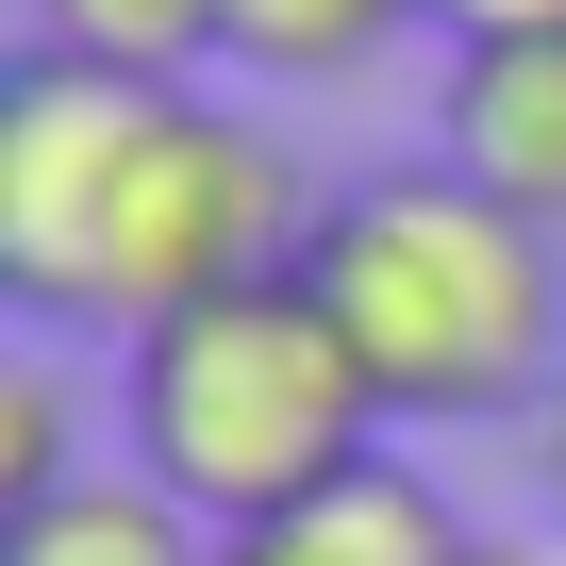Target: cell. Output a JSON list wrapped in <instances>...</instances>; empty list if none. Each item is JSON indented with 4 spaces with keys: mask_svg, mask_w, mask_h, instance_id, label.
Instances as JSON below:
<instances>
[{
    "mask_svg": "<svg viewBox=\"0 0 566 566\" xmlns=\"http://www.w3.org/2000/svg\"><path fill=\"white\" fill-rule=\"evenodd\" d=\"M301 150L217 84H101L18 51L0 84V301H34L67 334H167L233 283H283L317 250Z\"/></svg>",
    "mask_w": 566,
    "mask_h": 566,
    "instance_id": "obj_1",
    "label": "cell"
},
{
    "mask_svg": "<svg viewBox=\"0 0 566 566\" xmlns=\"http://www.w3.org/2000/svg\"><path fill=\"white\" fill-rule=\"evenodd\" d=\"M301 283L334 301V334H350V367L384 384L400 433H467V417H549L566 400V233L483 200L467 167L334 184Z\"/></svg>",
    "mask_w": 566,
    "mask_h": 566,
    "instance_id": "obj_2",
    "label": "cell"
},
{
    "mask_svg": "<svg viewBox=\"0 0 566 566\" xmlns=\"http://www.w3.org/2000/svg\"><path fill=\"white\" fill-rule=\"evenodd\" d=\"M117 433H134L117 467H150L200 533H266V516L334 500L350 467H384L400 417L350 367L334 301L283 266V283H233V301H200V317L117 350Z\"/></svg>",
    "mask_w": 566,
    "mask_h": 566,
    "instance_id": "obj_3",
    "label": "cell"
},
{
    "mask_svg": "<svg viewBox=\"0 0 566 566\" xmlns=\"http://www.w3.org/2000/svg\"><path fill=\"white\" fill-rule=\"evenodd\" d=\"M433 167L566 233V34H467L433 84Z\"/></svg>",
    "mask_w": 566,
    "mask_h": 566,
    "instance_id": "obj_4",
    "label": "cell"
},
{
    "mask_svg": "<svg viewBox=\"0 0 566 566\" xmlns=\"http://www.w3.org/2000/svg\"><path fill=\"white\" fill-rule=\"evenodd\" d=\"M217 566H483V533L450 516V483L433 467H350L334 500H301V516H266V533H217Z\"/></svg>",
    "mask_w": 566,
    "mask_h": 566,
    "instance_id": "obj_5",
    "label": "cell"
},
{
    "mask_svg": "<svg viewBox=\"0 0 566 566\" xmlns=\"http://www.w3.org/2000/svg\"><path fill=\"white\" fill-rule=\"evenodd\" d=\"M0 566H217V533L150 483V467H84L34 516H0Z\"/></svg>",
    "mask_w": 566,
    "mask_h": 566,
    "instance_id": "obj_6",
    "label": "cell"
},
{
    "mask_svg": "<svg viewBox=\"0 0 566 566\" xmlns=\"http://www.w3.org/2000/svg\"><path fill=\"white\" fill-rule=\"evenodd\" d=\"M34 51L101 84H200L233 67V0H34Z\"/></svg>",
    "mask_w": 566,
    "mask_h": 566,
    "instance_id": "obj_7",
    "label": "cell"
},
{
    "mask_svg": "<svg viewBox=\"0 0 566 566\" xmlns=\"http://www.w3.org/2000/svg\"><path fill=\"white\" fill-rule=\"evenodd\" d=\"M417 18H433V0H233V67H250V84H350V67H384Z\"/></svg>",
    "mask_w": 566,
    "mask_h": 566,
    "instance_id": "obj_8",
    "label": "cell"
},
{
    "mask_svg": "<svg viewBox=\"0 0 566 566\" xmlns=\"http://www.w3.org/2000/svg\"><path fill=\"white\" fill-rule=\"evenodd\" d=\"M51 483H84V450H67V384L18 350V367H0V516H34Z\"/></svg>",
    "mask_w": 566,
    "mask_h": 566,
    "instance_id": "obj_9",
    "label": "cell"
},
{
    "mask_svg": "<svg viewBox=\"0 0 566 566\" xmlns=\"http://www.w3.org/2000/svg\"><path fill=\"white\" fill-rule=\"evenodd\" d=\"M433 34L467 51V34H566V0H433Z\"/></svg>",
    "mask_w": 566,
    "mask_h": 566,
    "instance_id": "obj_10",
    "label": "cell"
},
{
    "mask_svg": "<svg viewBox=\"0 0 566 566\" xmlns=\"http://www.w3.org/2000/svg\"><path fill=\"white\" fill-rule=\"evenodd\" d=\"M533 433H549V533H566V400H549V417H533Z\"/></svg>",
    "mask_w": 566,
    "mask_h": 566,
    "instance_id": "obj_11",
    "label": "cell"
},
{
    "mask_svg": "<svg viewBox=\"0 0 566 566\" xmlns=\"http://www.w3.org/2000/svg\"><path fill=\"white\" fill-rule=\"evenodd\" d=\"M483 566H566V549H483Z\"/></svg>",
    "mask_w": 566,
    "mask_h": 566,
    "instance_id": "obj_12",
    "label": "cell"
}]
</instances>
